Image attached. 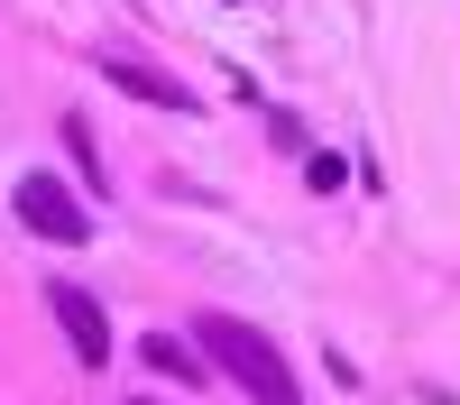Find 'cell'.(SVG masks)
Wrapping results in <instances>:
<instances>
[{"label": "cell", "instance_id": "cell-4", "mask_svg": "<svg viewBox=\"0 0 460 405\" xmlns=\"http://www.w3.org/2000/svg\"><path fill=\"white\" fill-rule=\"evenodd\" d=\"M138 359L157 368V378H175V387H203V378H212V368H203V350H194V341H175V331H147V341H138Z\"/></svg>", "mask_w": 460, "mask_h": 405}, {"label": "cell", "instance_id": "cell-1", "mask_svg": "<svg viewBox=\"0 0 460 405\" xmlns=\"http://www.w3.org/2000/svg\"><path fill=\"white\" fill-rule=\"evenodd\" d=\"M194 350H203V368H221L240 396H258V405H304V396H295V368L277 359V341H267L258 322H240V313H194Z\"/></svg>", "mask_w": 460, "mask_h": 405}, {"label": "cell", "instance_id": "cell-6", "mask_svg": "<svg viewBox=\"0 0 460 405\" xmlns=\"http://www.w3.org/2000/svg\"><path fill=\"white\" fill-rule=\"evenodd\" d=\"M65 147H74V175H84V194H111V166H102V147H93V120H84V110H65Z\"/></svg>", "mask_w": 460, "mask_h": 405}, {"label": "cell", "instance_id": "cell-2", "mask_svg": "<svg viewBox=\"0 0 460 405\" xmlns=\"http://www.w3.org/2000/svg\"><path fill=\"white\" fill-rule=\"evenodd\" d=\"M10 203H19L28 231H37V240H56V249H84V240H93V212L74 203L56 175H19V194H10Z\"/></svg>", "mask_w": 460, "mask_h": 405}, {"label": "cell", "instance_id": "cell-5", "mask_svg": "<svg viewBox=\"0 0 460 405\" xmlns=\"http://www.w3.org/2000/svg\"><path fill=\"white\" fill-rule=\"evenodd\" d=\"M111 84L129 101H147V110H194V84H166L157 65H111Z\"/></svg>", "mask_w": 460, "mask_h": 405}, {"label": "cell", "instance_id": "cell-7", "mask_svg": "<svg viewBox=\"0 0 460 405\" xmlns=\"http://www.w3.org/2000/svg\"><path fill=\"white\" fill-rule=\"evenodd\" d=\"M304 184H314V194H341V184H350V166H341L332 147H314V157H304Z\"/></svg>", "mask_w": 460, "mask_h": 405}, {"label": "cell", "instance_id": "cell-3", "mask_svg": "<svg viewBox=\"0 0 460 405\" xmlns=\"http://www.w3.org/2000/svg\"><path fill=\"white\" fill-rule=\"evenodd\" d=\"M47 313L65 322V341H74L84 368H111V322H102V304H93V286H47Z\"/></svg>", "mask_w": 460, "mask_h": 405}, {"label": "cell", "instance_id": "cell-8", "mask_svg": "<svg viewBox=\"0 0 460 405\" xmlns=\"http://www.w3.org/2000/svg\"><path fill=\"white\" fill-rule=\"evenodd\" d=\"M138 405H147V396H138Z\"/></svg>", "mask_w": 460, "mask_h": 405}]
</instances>
